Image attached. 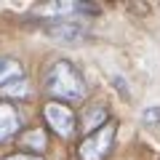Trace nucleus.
Listing matches in <instances>:
<instances>
[{"label": "nucleus", "mask_w": 160, "mask_h": 160, "mask_svg": "<svg viewBox=\"0 0 160 160\" xmlns=\"http://www.w3.org/2000/svg\"><path fill=\"white\" fill-rule=\"evenodd\" d=\"M96 6L88 3H78V0H53V3H43L35 8L38 16H48V19H64V16H75V13H96Z\"/></svg>", "instance_id": "obj_4"}, {"label": "nucleus", "mask_w": 160, "mask_h": 160, "mask_svg": "<svg viewBox=\"0 0 160 160\" xmlns=\"http://www.w3.org/2000/svg\"><path fill=\"white\" fill-rule=\"evenodd\" d=\"M19 78H27L24 64L19 62L16 56L0 53V86H6V83H11V80H19Z\"/></svg>", "instance_id": "obj_7"}, {"label": "nucleus", "mask_w": 160, "mask_h": 160, "mask_svg": "<svg viewBox=\"0 0 160 160\" xmlns=\"http://www.w3.org/2000/svg\"><path fill=\"white\" fill-rule=\"evenodd\" d=\"M19 142H22V149H24V152H29V155H40L43 149L48 147V136H46V131H43V128L24 131Z\"/></svg>", "instance_id": "obj_10"}, {"label": "nucleus", "mask_w": 160, "mask_h": 160, "mask_svg": "<svg viewBox=\"0 0 160 160\" xmlns=\"http://www.w3.org/2000/svg\"><path fill=\"white\" fill-rule=\"evenodd\" d=\"M32 96V83L29 78H19V80H11L6 86H0V99L8 102V99H29Z\"/></svg>", "instance_id": "obj_9"}, {"label": "nucleus", "mask_w": 160, "mask_h": 160, "mask_svg": "<svg viewBox=\"0 0 160 160\" xmlns=\"http://www.w3.org/2000/svg\"><path fill=\"white\" fill-rule=\"evenodd\" d=\"M43 118H46L48 128L62 139L75 136V131H78V118L69 109V104H62V102H53L51 99V102L43 104Z\"/></svg>", "instance_id": "obj_3"}, {"label": "nucleus", "mask_w": 160, "mask_h": 160, "mask_svg": "<svg viewBox=\"0 0 160 160\" xmlns=\"http://www.w3.org/2000/svg\"><path fill=\"white\" fill-rule=\"evenodd\" d=\"M43 88L53 96V102H62V104L83 102L88 93L86 75L80 72V67L75 62H69V59H56L48 67L46 78H43Z\"/></svg>", "instance_id": "obj_1"}, {"label": "nucleus", "mask_w": 160, "mask_h": 160, "mask_svg": "<svg viewBox=\"0 0 160 160\" xmlns=\"http://www.w3.org/2000/svg\"><path fill=\"white\" fill-rule=\"evenodd\" d=\"M142 126L147 128L152 136L160 139V104H155V107H147L142 112Z\"/></svg>", "instance_id": "obj_11"}, {"label": "nucleus", "mask_w": 160, "mask_h": 160, "mask_svg": "<svg viewBox=\"0 0 160 160\" xmlns=\"http://www.w3.org/2000/svg\"><path fill=\"white\" fill-rule=\"evenodd\" d=\"M86 24L80 22H69V19H56V22L48 27V35H53V38H62V40H80L86 38Z\"/></svg>", "instance_id": "obj_6"}, {"label": "nucleus", "mask_w": 160, "mask_h": 160, "mask_svg": "<svg viewBox=\"0 0 160 160\" xmlns=\"http://www.w3.org/2000/svg\"><path fill=\"white\" fill-rule=\"evenodd\" d=\"M104 123H109V112L104 104H93L91 109H86L83 112V118H80V126H83V131H96V128H102Z\"/></svg>", "instance_id": "obj_8"}, {"label": "nucleus", "mask_w": 160, "mask_h": 160, "mask_svg": "<svg viewBox=\"0 0 160 160\" xmlns=\"http://www.w3.org/2000/svg\"><path fill=\"white\" fill-rule=\"evenodd\" d=\"M115 139H118V123L109 120L102 128L83 136V142L78 144V158L80 160H107L115 147Z\"/></svg>", "instance_id": "obj_2"}, {"label": "nucleus", "mask_w": 160, "mask_h": 160, "mask_svg": "<svg viewBox=\"0 0 160 160\" xmlns=\"http://www.w3.org/2000/svg\"><path fill=\"white\" fill-rule=\"evenodd\" d=\"M3 160H46L43 155H29V152H13V155H6Z\"/></svg>", "instance_id": "obj_12"}, {"label": "nucleus", "mask_w": 160, "mask_h": 160, "mask_svg": "<svg viewBox=\"0 0 160 160\" xmlns=\"http://www.w3.org/2000/svg\"><path fill=\"white\" fill-rule=\"evenodd\" d=\"M19 131H22V118H19L16 107L11 102H3L0 99V144L16 139Z\"/></svg>", "instance_id": "obj_5"}]
</instances>
